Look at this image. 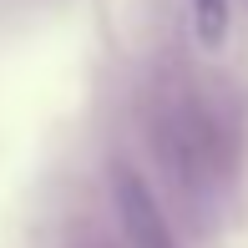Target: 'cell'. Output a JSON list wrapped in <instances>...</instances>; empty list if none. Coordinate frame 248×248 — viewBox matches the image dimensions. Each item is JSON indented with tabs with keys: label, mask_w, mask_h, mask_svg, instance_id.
Wrapping results in <instances>:
<instances>
[{
	"label": "cell",
	"mask_w": 248,
	"mask_h": 248,
	"mask_svg": "<svg viewBox=\"0 0 248 248\" xmlns=\"http://www.w3.org/2000/svg\"><path fill=\"white\" fill-rule=\"evenodd\" d=\"M187 20H193L198 51H223L233 31V0H187Z\"/></svg>",
	"instance_id": "cell-2"
},
{
	"label": "cell",
	"mask_w": 248,
	"mask_h": 248,
	"mask_svg": "<svg viewBox=\"0 0 248 248\" xmlns=\"http://www.w3.org/2000/svg\"><path fill=\"white\" fill-rule=\"evenodd\" d=\"M111 208H117V223H122L127 248H177L172 223H167L157 193L142 183V172L111 167Z\"/></svg>",
	"instance_id": "cell-1"
}]
</instances>
